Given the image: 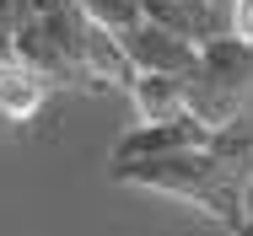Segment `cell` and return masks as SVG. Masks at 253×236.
Returning <instances> with one entry per match:
<instances>
[{"mask_svg": "<svg viewBox=\"0 0 253 236\" xmlns=\"http://www.w3.org/2000/svg\"><path fill=\"white\" fill-rule=\"evenodd\" d=\"M237 220L253 226V167H248V183H243V215H237Z\"/></svg>", "mask_w": 253, "mask_h": 236, "instance_id": "cell-7", "label": "cell"}, {"mask_svg": "<svg viewBox=\"0 0 253 236\" xmlns=\"http://www.w3.org/2000/svg\"><path fill=\"white\" fill-rule=\"evenodd\" d=\"M43 107H49V86H43L33 70L0 59V124H27V118H38Z\"/></svg>", "mask_w": 253, "mask_h": 236, "instance_id": "cell-5", "label": "cell"}, {"mask_svg": "<svg viewBox=\"0 0 253 236\" xmlns=\"http://www.w3.org/2000/svg\"><path fill=\"white\" fill-rule=\"evenodd\" d=\"M183 113L200 118L205 129H243L253 124V43L215 38L200 43L194 70L178 81Z\"/></svg>", "mask_w": 253, "mask_h": 236, "instance_id": "cell-3", "label": "cell"}, {"mask_svg": "<svg viewBox=\"0 0 253 236\" xmlns=\"http://www.w3.org/2000/svg\"><path fill=\"white\" fill-rule=\"evenodd\" d=\"M253 167L248 129H205L200 118H167V124H135L108 150V177L129 188L167 193L178 204H194L205 220L237 226L243 215V183Z\"/></svg>", "mask_w": 253, "mask_h": 236, "instance_id": "cell-1", "label": "cell"}, {"mask_svg": "<svg viewBox=\"0 0 253 236\" xmlns=\"http://www.w3.org/2000/svg\"><path fill=\"white\" fill-rule=\"evenodd\" d=\"M226 33L243 38V43H253V0H232V11H226Z\"/></svg>", "mask_w": 253, "mask_h": 236, "instance_id": "cell-6", "label": "cell"}, {"mask_svg": "<svg viewBox=\"0 0 253 236\" xmlns=\"http://www.w3.org/2000/svg\"><path fill=\"white\" fill-rule=\"evenodd\" d=\"M92 22H97L108 38H124L135 27H167L189 43H215V38H232L215 16H205L200 5L189 0H76Z\"/></svg>", "mask_w": 253, "mask_h": 236, "instance_id": "cell-4", "label": "cell"}, {"mask_svg": "<svg viewBox=\"0 0 253 236\" xmlns=\"http://www.w3.org/2000/svg\"><path fill=\"white\" fill-rule=\"evenodd\" d=\"M243 129H248V135H253V124H243Z\"/></svg>", "mask_w": 253, "mask_h": 236, "instance_id": "cell-8", "label": "cell"}, {"mask_svg": "<svg viewBox=\"0 0 253 236\" xmlns=\"http://www.w3.org/2000/svg\"><path fill=\"white\" fill-rule=\"evenodd\" d=\"M0 59L33 70L49 92H135L129 59L76 0H0Z\"/></svg>", "mask_w": 253, "mask_h": 236, "instance_id": "cell-2", "label": "cell"}]
</instances>
